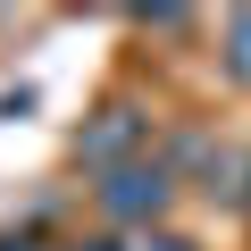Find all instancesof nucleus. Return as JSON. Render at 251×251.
I'll use <instances>...</instances> for the list:
<instances>
[{
    "label": "nucleus",
    "mask_w": 251,
    "mask_h": 251,
    "mask_svg": "<svg viewBox=\"0 0 251 251\" xmlns=\"http://www.w3.org/2000/svg\"><path fill=\"white\" fill-rule=\"evenodd\" d=\"M0 251H34V243H0Z\"/></svg>",
    "instance_id": "nucleus-5"
},
{
    "label": "nucleus",
    "mask_w": 251,
    "mask_h": 251,
    "mask_svg": "<svg viewBox=\"0 0 251 251\" xmlns=\"http://www.w3.org/2000/svg\"><path fill=\"white\" fill-rule=\"evenodd\" d=\"M84 251H117V243H84Z\"/></svg>",
    "instance_id": "nucleus-6"
},
{
    "label": "nucleus",
    "mask_w": 251,
    "mask_h": 251,
    "mask_svg": "<svg viewBox=\"0 0 251 251\" xmlns=\"http://www.w3.org/2000/svg\"><path fill=\"white\" fill-rule=\"evenodd\" d=\"M134 143H143V109L109 100V109H100V126H92V134L75 143V159H84V168H109V176H117V168H134V159H126Z\"/></svg>",
    "instance_id": "nucleus-2"
},
{
    "label": "nucleus",
    "mask_w": 251,
    "mask_h": 251,
    "mask_svg": "<svg viewBox=\"0 0 251 251\" xmlns=\"http://www.w3.org/2000/svg\"><path fill=\"white\" fill-rule=\"evenodd\" d=\"M168 201H176V176H168L159 159H151V168L134 159V168H117V176L100 184V209H109V218H159Z\"/></svg>",
    "instance_id": "nucleus-1"
},
{
    "label": "nucleus",
    "mask_w": 251,
    "mask_h": 251,
    "mask_svg": "<svg viewBox=\"0 0 251 251\" xmlns=\"http://www.w3.org/2000/svg\"><path fill=\"white\" fill-rule=\"evenodd\" d=\"M143 251H193V243H176V234H151V243H143Z\"/></svg>",
    "instance_id": "nucleus-4"
},
{
    "label": "nucleus",
    "mask_w": 251,
    "mask_h": 251,
    "mask_svg": "<svg viewBox=\"0 0 251 251\" xmlns=\"http://www.w3.org/2000/svg\"><path fill=\"white\" fill-rule=\"evenodd\" d=\"M226 42H234V59H226V67H234V75H243V84H251V9H243V17H234V25H226Z\"/></svg>",
    "instance_id": "nucleus-3"
}]
</instances>
